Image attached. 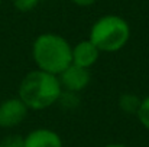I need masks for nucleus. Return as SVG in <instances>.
<instances>
[{
	"instance_id": "1",
	"label": "nucleus",
	"mask_w": 149,
	"mask_h": 147,
	"mask_svg": "<svg viewBox=\"0 0 149 147\" xmlns=\"http://www.w3.org/2000/svg\"><path fill=\"white\" fill-rule=\"evenodd\" d=\"M62 87L56 75L41 69L28 72L17 88V98L28 107V110L41 111L58 102Z\"/></svg>"
},
{
	"instance_id": "2",
	"label": "nucleus",
	"mask_w": 149,
	"mask_h": 147,
	"mask_svg": "<svg viewBox=\"0 0 149 147\" xmlns=\"http://www.w3.org/2000/svg\"><path fill=\"white\" fill-rule=\"evenodd\" d=\"M71 45L56 33L45 32L35 38L32 43V59L36 69L52 75H59L71 65Z\"/></svg>"
},
{
	"instance_id": "3",
	"label": "nucleus",
	"mask_w": 149,
	"mask_h": 147,
	"mask_svg": "<svg viewBox=\"0 0 149 147\" xmlns=\"http://www.w3.org/2000/svg\"><path fill=\"white\" fill-rule=\"evenodd\" d=\"M88 39L99 48L101 53L117 52L129 42L130 26L122 16L106 14L93 23Z\"/></svg>"
},
{
	"instance_id": "4",
	"label": "nucleus",
	"mask_w": 149,
	"mask_h": 147,
	"mask_svg": "<svg viewBox=\"0 0 149 147\" xmlns=\"http://www.w3.org/2000/svg\"><path fill=\"white\" fill-rule=\"evenodd\" d=\"M28 107L17 97L6 98L0 102V128H15L28 117Z\"/></svg>"
},
{
	"instance_id": "5",
	"label": "nucleus",
	"mask_w": 149,
	"mask_h": 147,
	"mask_svg": "<svg viewBox=\"0 0 149 147\" xmlns=\"http://www.w3.org/2000/svg\"><path fill=\"white\" fill-rule=\"evenodd\" d=\"M58 79L64 91H71V92L78 94L90 85L91 74H90V69L71 63L67 69H64L58 75Z\"/></svg>"
},
{
	"instance_id": "6",
	"label": "nucleus",
	"mask_w": 149,
	"mask_h": 147,
	"mask_svg": "<svg viewBox=\"0 0 149 147\" xmlns=\"http://www.w3.org/2000/svg\"><path fill=\"white\" fill-rule=\"evenodd\" d=\"M100 55L101 52L90 39H83L71 48V63L90 69L96 65Z\"/></svg>"
},
{
	"instance_id": "7",
	"label": "nucleus",
	"mask_w": 149,
	"mask_h": 147,
	"mask_svg": "<svg viewBox=\"0 0 149 147\" xmlns=\"http://www.w3.org/2000/svg\"><path fill=\"white\" fill-rule=\"evenodd\" d=\"M23 147H64L61 136L51 128H35L23 137Z\"/></svg>"
},
{
	"instance_id": "8",
	"label": "nucleus",
	"mask_w": 149,
	"mask_h": 147,
	"mask_svg": "<svg viewBox=\"0 0 149 147\" xmlns=\"http://www.w3.org/2000/svg\"><path fill=\"white\" fill-rule=\"evenodd\" d=\"M141 102H142V98L133 92H123L117 99L119 110L127 115H136L139 111Z\"/></svg>"
},
{
	"instance_id": "9",
	"label": "nucleus",
	"mask_w": 149,
	"mask_h": 147,
	"mask_svg": "<svg viewBox=\"0 0 149 147\" xmlns=\"http://www.w3.org/2000/svg\"><path fill=\"white\" fill-rule=\"evenodd\" d=\"M62 108L65 110H74L80 105V98H78V94L75 92H71V91H64L61 92V95L58 98V102Z\"/></svg>"
},
{
	"instance_id": "10",
	"label": "nucleus",
	"mask_w": 149,
	"mask_h": 147,
	"mask_svg": "<svg viewBox=\"0 0 149 147\" xmlns=\"http://www.w3.org/2000/svg\"><path fill=\"white\" fill-rule=\"evenodd\" d=\"M136 117H138L141 126L149 131V95L142 98V102H141V107H139Z\"/></svg>"
},
{
	"instance_id": "11",
	"label": "nucleus",
	"mask_w": 149,
	"mask_h": 147,
	"mask_svg": "<svg viewBox=\"0 0 149 147\" xmlns=\"http://www.w3.org/2000/svg\"><path fill=\"white\" fill-rule=\"evenodd\" d=\"M41 0H12L15 9L17 12H22V13H28L31 10H33L38 4H39Z\"/></svg>"
},
{
	"instance_id": "12",
	"label": "nucleus",
	"mask_w": 149,
	"mask_h": 147,
	"mask_svg": "<svg viewBox=\"0 0 149 147\" xmlns=\"http://www.w3.org/2000/svg\"><path fill=\"white\" fill-rule=\"evenodd\" d=\"M0 147H23V137L19 134H10L0 140Z\"/></svg>"
},
{
	"instance_id": "13",
	"label": "nucleus",
	"mask_w": 149,
	"mask_h": 147,
	"mask_svg": "<svg viewBox=\"0 0 149 147\" xmlns=\"http://www.w3.org/2000/svg\"><path fill=\"white\" fill-rule=\"evenodd\" d=\"M74 4H77V6H80V7H88V6H91V4H94L97 0H71Z\"/></svg>"
},
{
	"instance_id": "14",
	"label": "nucleus",
	"mask_w": 149,
	"mask_h": 147,
	"mask_svg": "<svg viewBox=\"0 0 149 147\" xmlns=\"http://www.w3.org/2000/svg\"><path fill=\"white\" fill-rule=\"evenodd\" d=\"M103 147H127V146H125L123 143H107Z\"/></svg>"
},
{
	"instance_id": "15",
	"label": "nucleus",
	"mask_w": 149,
	"mask_h": 147,
	"mask_svg": "<svg viewBox=\"0 0 149 147\" xmlns=\"http://www.w3.org/2000/svg\"><path fill=\"white\" fill-rule=\"evenodd\" d=\"M1 3H3V0H0V6H1Z\"/></svg>"
}]
</instances>
